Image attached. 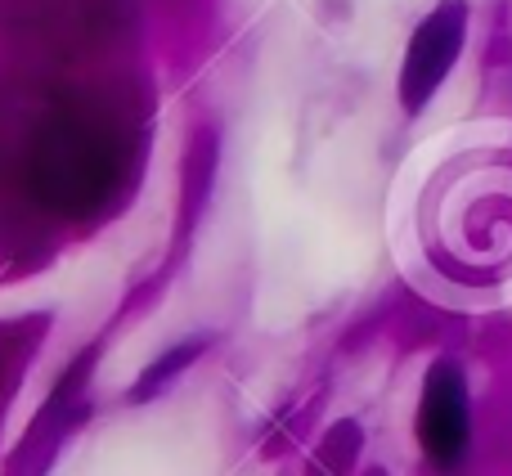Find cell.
<instances>
[{
  "label": "cell",
  "mask_w": 512,
  "mask_h": 476,
  "mask_svg": "<svg viewBox=\"0 0 512 476\" xmlns=\"http://www.w3.org/2000/svg\"><path fill=\"white\" fill-rule=\"evenodd\" d=\"M468 36V5L463 0H441L432 14L418 23L414 41L405 50V68H400V104L405 113H423V104L441 90L450 77L454 59Z\"/></svg>",
  "instance_id": "cell-1"
},
{
  "label": "cell",
  "mask_w": 512,
  "mask_h": 476,
  "mask_svg": "<svg viewBox=\"0 0 512 476\" xmlns=\"http://www.w3.org/2000/svg\"><path fill=\"white\" fill-rule=\"evenodd\" d=\"M418 441L427 459L441 472L459 468L468 454V387L463 373L450 360L432 364L423 382V405H418Z\"/></svg>",
  "instance_id": "cell-2"
}]
</instances>
